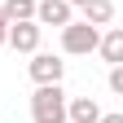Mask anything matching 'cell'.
<instances>
[{
    "mask_svg": "<svg viewBox=\"0 0 123 123\" xmlns=\"http://www.w3.org/2000/svg\"><path fill=\"white\" fill-rule=\"evenodd\" d=\"M31 123H66V88L62 84H35V92H31Z\"/></svg>",
    "mask_w": 123,
    "mask_h": 123,
    "instance_id": "obj_1",
    "label": "cell"
},
{
    "mask_svg": "<svg viewBox=\"0 0 123 123\" xmlns=\"http://www.w3.org/2000/svg\"><path fill=\"white\" fill-rule=\"evenodd\" d=\"M97 53H101V62H110V66H123V26H105L101 31Z\"/></svg>",
    "mask_w": 123,
    "mask_h": 123,
    "instance_id": "obj_6",
    "label": "cell"
},
{
    "mask_svg": "<svg viewBox=\"0 0 123 123\" xmlns=\"http://www.w3.org/2000/svg\"><path fill=\"white\" fill-rule=\"evenodd\" d=\"M75 18V9L66 5V0H35V18H31V22H35V26H66Z\"/></svg>",
    "mask_w": 123,
    "mask_h": 123,
    "instance_id": "obj_5",
    "label": "cell"
},
{
    "mask_svg": "<svg viewBox=\"0 0 123 123\" xmlns=\"http://www.w3.org/2000/svg\"><path fill=\"white\" fill-rule=\"evenodd\" d=\"M66 5H70V9H79V5H84V0H66Z\"/></svg>",
    "mask_w": 123,
    "mask_h": 123,
    "instance_id": "obj_13",
    "label": "cell"
},
{
    "mask_svg": "<svg viewBox=\"0 0 123 123\" xmlns=\"http://www.w3.org/2000/svg\"><path fill=\"white\" fill-rule=\"evenodd\" d=\"M97 40H101V26H92L84 18H70L66 26H62V53L66 57H88L97 53Z\"/></svg>",
    "mask_w": 123,
    "mask_h": 123,
    "instance_id": "obj_2",
    "label": "cell"
},
{
    "mask_svg": "<svg viewBox=\"0 0 123 123\" xmlns=\"http://www.w3.org/2000/svg\"><path fill=\"white\" fill-rule=\"evenodd\" d=\"M0 9H5L9 22H31V18H35V0H5Z\"/></svg>",
    "mask_w": 123,
    "mask_h": 123,
    "instance_id": "obj_9",
    "label": "cell"
},
{
    "mask_svg": "<svg viewBox=\"0 0 123 123\" xmlns=\"http://www.w3.org/2000/svg\"><path fill=\"white\" fill-rule=\"evenodd\" d=\"M40 40H44V26H35V22H9V31H5V44L13 53H40Z\"/></svg>",
    "mask_w": 123,
    "mask_h": 123,
    "instance_id": "obj_3",
    "label": "cell"
},
{
    "mask_svg": "<svg viewBox=\"0 0 123 123\" xmlns=\"http://www.w3.org/2000/svg\"><path fill=\"white\" fill-rule=\"evenodd\" d=\"M105 84H110V92H119V97H123V66H110Z\"/></svg>",
    "mask_w": 123,
    "mask_h": 123,
    "instance_id": "obj_10",
    "label": "cell"
},
{
    "mask_svg": "<svg viewBox=\"0 0 123 123\" xmlns=\"http://www.w3.org/2000/svg\"><path fill=\"white\" fill-rule=\"evenodd\" d=\"M79 13H84V22H92V26H110L114 22V0H84Z\"/></svg>",
    "mask_w": 123,
    "mask_h": 123,
    "instance_id": "obj_8",
    "label": "cell"
},
{
    "mask_svg": "<svg viewBox=\"0 0 123 123\" xmlns=\"http://www.w3.org/2000/svg\"><path fill=\"white\" fill-rule=\"evenodd\" d=\"M0 26H9V18H5V9H0Z\"/></svg>",
    "mask_w": 123,
    "mask_h": 123,
    "instance_id": "obj_14",
    "label": "cell"
},
{
    "mask_svg": "<svg viewBox=\"0 0 123 123\" xmlns=\"http://www.w3.org/2000/svg\"><path fill=\"white\" fill-rule=\"evenodd\" d=\"M5 31H9V26H0V49H5Z\"/></svg>",
    "mask_w": 123,
    "mask_h": 123,
    "instance_id": "obj_12",
    "label": "cell"
},
{
    "mask_svg": "<svg viewBox=\"0 0 123 123\" xmlns=\"http://www.w3.org/2000/svg\"><path fill=\"white\" fill-rule=\"evenodd\" d=\"M101 105L92 97H66V123H97Z\"/></svg>",
    "mask_w": 123,
    "mask_h": 123,
    "instance_id": "obj_7",
    "label": "cell"
},
{
    "mask_svg": "<svg viewBox=\"0 0 123 123\" xmlns=\"http://www.w3.org/2000/svg\"><path fill=\"white\" fill-rule=\"evenodd\" d=\"M26 75H31L35 84H62V75H66V62H62L57 53H31Z\"/></svg>",
    "mask_w": 123,
    "mask_h": 123,
    "instance_id": "obj_4",
    "label": "cell"
},
{
    "mask_svg": "<svg viewBox=\"0 0 123 123\" xmlns=\"http://www.w3.org/2000/svg\"><path fill=\"white\" fill-rule=\"evenodd\" d=\"M97 123H123V114H114V110H101V119Z\"/></svg>",
    "mask_w": 123,
    "mask_h": 123,
    "instance_id": "obj_11",
    "label": "cell"
}]
</instances>
